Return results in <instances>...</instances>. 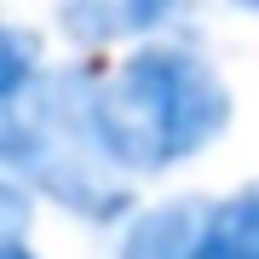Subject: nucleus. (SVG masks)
Masks as SVG:
<instances>
[{
	"label": "nucleus",
	"instance_id": "nucleus-1",
	"mask_svg": "<svg viewBox=\"0 0 259 259\" xmlns=\"http://www.w3.org/2000/svg\"><path fill=\"white\" fill-rule=\"evenodd\" d=\"M231 121L236 93L190 35L144 40L98 75V133L133 185L207 156Z\"/></svg>",
	"mask_w": 259,
	"mask_h": 259
},
{
	"label": "nucleus",
	"instance_id": "nucleus-2",
	"mask_svg": "<svg viewBox=\"0 0 259 259\" xmlns=\"http://www.w3.org/2000/svg\"><path fill=\"white\" fill-rule=\"evenodd\" d=\"M98 75L104 64L69 58L0 110V173L35 202L64 207L93 231H121L139 213V190L104 150L98 133Z\"/></svg>",
	"mask_w": 259,
	"mask_h": 259
},
{
	"label": "nucleus",
	"instance_id": "nucleus-3",
	"mask_svg": "<svg viewBox=\"0 0 259 259\" xmlns=\"http://www.w3.org/2000/svg\"><path fill=\"white\" fill-rule=\"evenodd\" d=\"M52 23L69 35V47L81 52H133L144 47V40H161L173 35L179 23H185V12L179 6H161V0H64V6L52 12Z\"/></svg>",
	"mask_w": 259,
	"mask_h": 259
},
{
	"label": "nucleus",
	"instance_id": "nucleus-4",
	"mask_svg": "<svg viewBox=\"0 0 259 259\" xmlns=\"http://www.w3.org/2000/svg\"><path fill=\"white\" fill-rule=\"evenodd\" d=\"M213 196H167V202L139 207L115 231V259H190L207 231Z\"/></svg>",
	"mask_w": 259,
	"mask_h": 259
},
{
	"label": "nucleus",
	"instance_id": "nucleus-5",
	"mask_svg": "<svg viewBox=\"0 0 259 259\" xmlns=\"http://www.w3.org/2000/svg\"><path fill=\"white\" fill-rule=\"evenodd\" d=\"M190 259H259V179L236 185L231 196H213L207 231Z\"/></svg>",
	"mask_w": 259,
	"mask_h": 259
},
{
	"label": "nucleus",
	"instance_id": "nucleus-6",
	"mask_svg": "<svg viewBox=\"0 0 259 259\" xmlns=\"http://www.w3.org/2000/svg\"><path fill=\"white\" fill-rule=\"evenodd\" d=\"M52 64H47V47H40V35L29 23H0V110L6 104H18L29 87L40 81Z\"/></svg>",
	"mask_w": 259,
	"mask_h": 259
},
{
	"label": "nucleus",
	"instance_id": "nucleus-7",
	"mask_svg": "<svg viewBox=\"0 0 259 259\" xmlns=\"http://www.w3.org/2000/svg\"><path fill=\"white\" fill-rule=\"evenodd\" d=\"M0 259H40V253L29 248V236H23V242H0Z\"/></svg>",
	"mask_w": 259,
	"mask_h": 259
}]
</instances>
